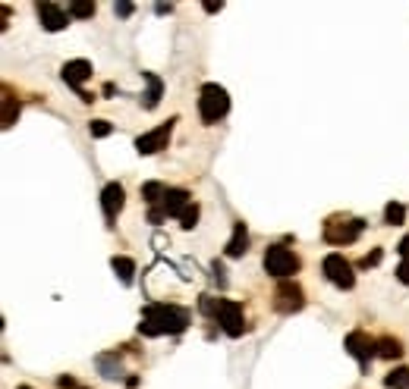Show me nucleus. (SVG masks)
<instances>
[{
	"label": "nucleus",
	"instance_id": "20e7f679",
	"mask_svg": "<svg viewBox=\"0 0 409 389\" xmlns=\"http://www.w3.org/2000/svg\"><path fill=\"white\" fill-rule=\"evenodd\" d=\"M265 274L277 276V280H290L293 274H299L296 252H290L287 245H271L265 252Z\"/></svg>",
	"mask_w": 409,
	"mask_h": 389
},
{
	"label": "nucleus",
	"instance_id": "5701e85b",
	"mask_svg": "<svg viewBox=\"0 0 409 389\" xmlns=\"http://www.w3.org/2000/svg\"><path fill=\"white\" fill-rule=\"evenodd\" d=\"M16 116H19V101L13 98V94H6L4 98V129H10L13 123H16Z\"/></svg>",
	"mask_w": 409,
	"mask_h": 389
},
{
	"label": "nucleus",
	"instance_id": "f704fd0d",
	"mask_svg": "<svg viewBox=\"0 0 409 389\" xmlns=\"http://www.w3.org/2000/svg\"><path fill=\"white\" fill-rule=\"evenodd\" d=\"M16 389H32V386H16Z\"/></svg>",
	"mask_w": 409,
	"mask_h": 389
},
{
	"label": "nucleus",
	"instance_id": "4468645a",
	"mask_svg": "<svg viewBox=\"0 0 409 389\" xmlns=\"http://www.w3.org/2000/svg\"><path fill=\"white\" fill-rule=\"evenodd\" d=\"M246 252H249V230H246V223L239 220V223H233V236L227 242V248H224V254H227V258H243Z\"/></svg>",
	"mask_w": 409,
	"mask_h": 389
},
{
	"label": "nucleus",
	"instance_id": "72a5a7b5",
	"mask_svg": "<svg viewBox=\"0 0 409 389\" xmlns=\"http://www.w3.org/2000/svg\"><path fill=\"white\" fill-rule=\"evenodd\" d=\"M224 4H204V13H221Z\"/></svg>",
	"mask_w": 409,
	"mask_h": 389
},
{
	"label": "nucleus",
	"instance_id": "423d86ee",
	"mask_svg": "<svg viewBox=\"0 0 409 389\" xmlns=\"http://www.w3.org/2000/svg\"><path fill=\"white\" fill-rule=\"evenodd\" d=\"M214 320L221 324V329L227 336H243L246 333V314H243V305L239 302H230V298H221V305H217V314Z\"/></svg>",
	"mask_w": 409,
	"mask_h": 389
},
{
	"label": "nucleus",
	"instance_id": "1a4fd4ad",
	"mask_svg": "<svg viewBox=\"0 0 409 389\" xmlns=\"http://www.w3.org/2000/svg\"><path fill=\"white\" fill-rule=\"evenodd\" d=\"M343 349L349 351V355L359 361V368L365 371L369 368L371 358H378V339H371L369 333H362V329H353V333L343 339Z\"/></svg>",
	"mask_w": 409,
	"mask_h": 389
},
{
	"label": "nucleus",
	"instance_id": "f03ea898",
	"mask_svg": "<svg viewBox=\"0 0 409 389\" xmlns=\"http://www.w3.org/2000/svg\"><path fill=\"white\" fill-rule=\"evenodd\" d=\"M227 110H230L227 88L217 85V82L202 85V91H199V116H202L204 126H214L217 120H224V116H227Z\"/></svg>",
	"mask_w": 409,
	"mask_h": 389
},
{
	"label": "nucleus",
	"instance_id": "dca6fc26",
	"mask_svg": "<svg viewBox=\"0 0 409 389\" xmlns=\"http://www.w3.org/2000/svg\"><path fill=\"white\" fill-rule=\"evenodd\" d=\"M142 79L148 82V91L142 94V98H145V107L155 110V107H158V101H160V94H164V82H160L155 72H142Z\"/></svg>",
	"mask_w": 409,
	"mask_h": 389
},
{
	"label": "nucleus",
	"instance_id": "f3484780",
	"mask_svg": "<svg viewBox=\"0 0 409 389\" xmlns=\"http://www.w3.org/2000/svg\"><path fill=\"white\" fill-rule=\"evenodd\" d=\"M164 195H167V186H164V182H145V186H142V201L148 204V208H158V204H164Z\"/></svg>",
	"mask_w": 409,
	"mask_h": 389
},
{
	"label": "nucleus",
	"instance_id": "2f4dec72",
	"mask_svg": "<svg viewBox=\"0 0 409 389\" xmlns=\"http://www.w3.org/2000/svg\"><path fill=\"white\" fill-rule=\"evenodd\" d=\"M397 252H400V258H409V232H406V236L403 239H400V245H397Z\"/></svg>",
	"mask_w": 409,
	"mask_h": 389
},
{
	"label": "nucleus",
	"instance_id": "39448f33",
	"mask_svg": "<svg viewBox=\"0 0 409 389\" xmlns=\"http://www.w3.org/2000/svg\"><path fill=\"white\" fill-rule=\"evenodd\" d=\"M321 274L327 276V283L337 286V289H353V286H356L353 264L343 258V254H337V252H331L325 261H321Z\"/></svg>",
	"mask_w": 409,
	"mask_h": 389
},
{
	"label": "nucleus",
	"instance_id": "0eeeda50",
	"mask_svg": "<svg viewBox=\"0 0 409 389\" xmlns=\"http://www.w3.org/2000/svg\"><path fill=\"white\" fill-rule=\"evenodd\" d=\"M173 126H177V116H170V120L160 123L158 129L138 135L136 138V151L142 154V157H148V154H158L160 148H167V145H170V135H173Z\"/></svg>",
	"mask_w": 409,
	"mask_h": 389
},
{
	"label": "nucleus",
	"instance_id": "c85d7f7f",
	"mask_svg": "<svg viewBox=\"0 0 409 389\" xmlns=\"http://www.w3.org/2000/svg\"><path fill=\"white\" fill-rule=\"evenodd\" d=\"M397 280L403 283V286H409V258H406V261H400V267H397Z\"/></svg>",
	"mask_w": 409,
	"mask_h": 389
},
{
	"label": "nucleus",
	"instance_id": "c756f323",
	"mask_svg": "<svg viewBox=\"0 0 409 389\" xmlns=\"http://www.w3.org/2000/svg\"><path fill=\"white\" fill-rule=\"evenodd\" d=\"M160 220H167V214H164V208H151V210H148V223H155V226H160Z\"/></svg>",
	"mask_w": 409,
	"mask_h": 389
},
{
	"label": "nucleus",
	"instance_id": "c9c22d12",
	"mask_svg": "<svg viewBox=\"0 0 409 389\" xmlns=\"http://www.w3.org/2000/svg\"><path fill=\"white\" fill-rule=\"evenodd\" d=\"M76 389H85V386H76Z\"/></svg>",
	"mask_w": 409,
	"mask_h": 389
},
{
	"label": "nucleus",
	"instance_id": "7ed1b4c3",
	"mask_svg": "<svg viewBox=\"0 0 409 389\" xmlns=\"http://www.w3.org/2000/svg\"><path fill=\"white\" fill-rule=\"evenodd\" d=\"M365 220L359 217H331L325 223V242L327 245H353L362 236Z\"/></svg>",
	"mask_w": 409,
	"mask_h": 389
},
{
	"label": "nucleus",
	"instance_id": "a211bd4d",
	"mask_svg": "<svg viewBox=\"0 0 409 389\" xmlns=\"http://www.w3.org/2000/svg\"><path fill=\"white\" fill-rule=\"evenodd\" d=\"M98 371H101V377H107V380L123 377V368H120V361H116V351L114 355H98Z\"/></svg>",
	"mask_w": 409,
	"mask_h": 389
},
{
	"label": "nucleus",
	"instance_id": "aec40b11",
	"mask_svg": "<svg viewBox=\"0 0 409 389\" xmlns=\"http://www.w3.org/2000/svg\"><path fill=\"white\" fill-rule=\"evenodd\" d=\"M384 386L387 389H409V368H393L384 377Z\"/></svg>",
	"mask_w": 409,
	"mask_h": 389
},
{
	"label": "nucleus",
	"instance_id": "f8f14e48",
	"mask_svg": "<svg viewBox=\"0 0 409 389\" xmlns=\"http://www.w3.org/2000/svg\"><path fill=\"white\" fill-rule=\"evenodd\" d=\"M35 13H38L41 26H45L48 32H60V28L70 26V13L57 4H35Z\"/></svg>",
	"mask_w": 409,
	"mask_h": 389
},
{
	"label": "nucleus",
	"instance_id": "412c9836",
	"mask_svg": "<svg viewBox=\"0 0 409 389\" xmlns=\"http://www.w3.org/2000/svg\"><path fill=\"white\" fill-rule=\"evenodd\" d=\"M384 223L387 226H400V223H406V208L400 201H391L384 208Z\"/></svg>",
	"mask_w": 409,
	"mask_h": 389
},
{
	"label": "nucleus",
	"instance_id": "6ab92c4d",
	"mask_svg": "<svg viewBox=\"0 0 409 389\" xmlns=\"http://www.w3.org/2000/svg\"><path fill=\"white\" fill-rule=\"evenodd\" d=\"M403 355V346H400V339H391V336H384V339H378V358H387V361H393V358Z\"/></svg>",
	"mask_w": 409,
	"mask_h": 389
},
{
	"label": "nucleus",
	"instance_id": "a878e982",
	"mask_svg": "<svg viewBox=\"0 0 409 389\" xmlns=\"http://www.w3.org/2000/svg\"><path fill=\"white\" fill-rule=\"evenodd\" d=\"M217 305H221V298H214V295H202L199 298L202 314H204V317H211V320H214V314H217Z\"/></svg>",
	"mask_w": 409,
	"mask_h": 389
},
{
	"label": "nucleus",
	"instance_id": "2eb2a0df",
	"mask_svg": "<svg viewBox=\"0 0 409 389\" xmlns=\"http://www.w3.org/2000/svg\"><path fill=\"white\" fill-rule=\"evenodd\" d=\"M111 267H114V274L120 276L123 286H133V280H136V261L133 258H126V254H114Z\"/></svg>",
	"mask_w": 409,
	"mask_h": 389
},
{
	"label": "nucleus",
	"instance_id": "473e14b6",
	"mask_svg": "<svg viewBox=\"0 0 409 389\" xmlns=\"http://www.w3.org/2000/svg\"><path fill=\"white\" fill-rule=\"evenodd\" d=\"M170 10H173L170 4H167V6H164V4H158V6H155V13H158V16H164V13H170Z\"/></svg>",
	"mask_w": 409,
	"mask_h": 389
},
{
	"label": "nucleus",
	"instance_id": "bb28decb",
	"mask_svg": "<svg viewBox=\"0 0 409 389\" xmlns=\"http://www.w3.org/2000/svg\"><path fill=\"white\" fill-rule=\"evenodd\" d=\"M381 258H384V252H381V248H375V252H371V254H365V258L359 261V267H362V270L378 267V264H381Z\"/></svg>",
	"mask_w": 409,
	"mask_h": 389
},
{
	"label": "nucleus",
	"instance_id": "393cba45",
	"mask_svg": "<svg viewBox=\"0 0 409 389\" xmlns=\"http://www.w3.org/2000/svg\"><path fill=\"white\" fill-rule=\"evenodd\" d=\"M89 132H92V138H107L114 132V126L107 120H92L89 123Z\"/></svg>",
	"mask_w": 409,
	"mask_h": 389
},
{
	"label": "nucleus",
	"instance_id": "9b49d317",
	"mask_svg": "<svg viewBox=\"0 0 409 389\" xmlns=\"http://www.w3.org/2000/svg\"><path fill=\"white\" fill-rule=\"evenodd\" d=\"M123 201H126V192H123L120 182H107V186L101 188V208H104L107 226L116 223V217H120V210H123Z\"/></svg>",
	"mask_w": 409,
	"mask_h": 389
},
{
	"label": "nucleus",
	"instance_id": "7c9ffc66",
	"mask_svg": "<svg viewBox=\"0 0 409 389\" xmlns=\"http://www.w3.org/2000/svg\"><path fill=\"white\" fill-rule=\"evenodd\" d=\"M114 10H116V16H133V10H136V6L123 0V4H114Z\"/></svg>",
	"mask_w": 409,
	"mask_h": 389
},
{
	"label": "nucleus",
	"instance_id": "6e6552de",
	"mask_svg": "<svg viewBox=\"0 0 409 389\" xmlns=\"http://www.w3.org/2000/svg\"><path fill=\"white\" fill-rule=\"evenodd\" d=\"M60 76H63V82H67L72 91L79 94V101L92 104L94 94H89V91L82 88L85 79H92V63H89V60H67V63H63V69H60Z\"/></svg>",
	"mask_w": 409,
	"mask_h": 389
},
{
	"label": "nucleus",
	"instance_id": "cd10ccee",
	"mask_svg": "<svg viewBox=\"0 0 409 389\" xmlns=\"http://www.w3.org/2000/svg\"><path fill=\"white\" fill-rule=\"evenodd\" d=\"M211 276H214V283L221 286V289H224V286H227V276H224V267H221V261H214V264H211Z\"/></svg>",
	"mask_w": 409,
	"mask_h": 389
},
{
	"label": "nucleus",
	"instance_id": "ddd939ff",
	"mask_svg": "<svg viewBox=\"0 0 409 389\" xmlns=\"http://www.w3.org/2000/svg\"><path fill=\"white\" fill-rule=\"evenodd\" d=\"M189 204H192V195H189L186 188H167L164 204H160V208H164L167 217H180L182 210L189 208Z\"/></svg>",
	"mask_w": 409,
	"mask_h": 389
},
{
	"label": "nucleus",
	"instance_id": "9d476101",
	"mask_svg": "<svg viewBox=\"0 0 409 389\" xmlns=\"http://www.w3.org/2000/svg\"><path fill=\"white\" fill-rule=\"evenodd\" d=\"M274 308L280 314L302 311V308H305V295H302V289H299V283L280 280V286H277V292H274Z\"/></svg>",
	"mask_w": 409,
	"mask_h": 389
},
{
	"label": "nucleus",
	"instance_id": "f257e3e1",
	"mask_svg": "<svg viewBox=\"0 0 409 389\" xmlns=\"http://www.w3.org/2000/svg\"><path fill=\"white\" fill-rule=\"evenodd\" d=\"M189 327V311L180 305L170 302H151L142 308V324H138V333L145 336H177Z\"/></svg>",
	"mask_w": 409,
	"mask_h": 389
},
{
	"label": "nucleus",
	"instance_id": "b1692460",
	"mask_svg": "<svg viewBox=\"0 0 409 389\" xmlns=\"http://www.w3.org/2000/svg\"><path fill=\"white\" fill-rule=\"evenodd\" d=\"M177 220H180V226H182V230H192V226L199 223V204L192 201V204H189V208L182 210V214H180Z\"/></svg>",
	"mask_w": 409,
	"mask_h": 389
},
{
	"label": "nucleus",
	"instance_id": "4be33fe9",
	"mask_svg": "<svg viewBox=\"0 0 409 389\" xmlns=\"http://www.w3.org/2000/svg\"><path fill=\"white\" fill-rule=\"evenodd\" d=\"M67 13L72 19H92L94 16V4H85V0H72L67 6Z\"/></svg>",
	"mask_w": 409,
	"mask_h": 389
}]
</instances>
